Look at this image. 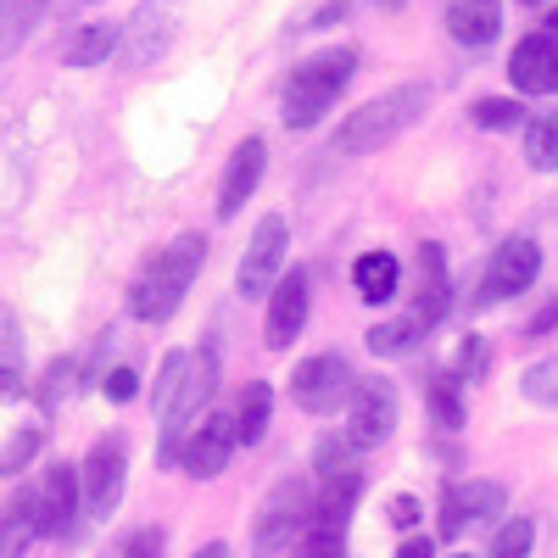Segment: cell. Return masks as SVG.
I'll return each instance as SVG.
<instances>
[{
    "label": "cell",
    "instance_id": "obj_1",
    "mask_svg": "<svg viewBox=\"0 0 558 558\" xmlns=\"http://www.w3.org/2000/svg\"><path fill=\"white\" fill-rule=\"evenodd\" d=\"M425 107H430L425 84H397V89H386V96L363 101L357 112L341 118V129L330 140V157H368V151L391 146L397 134H408L418 118H425Z\"/></svg>",
    "mask_w": 558,
    "mask_h": 558
},
{
    "label": "cell",
    "instance_id": "obj_2",
    "mask_svg": "<svg viewBox=\"0 0 558 558\" xmlns=\"http://www.w3.org/2000/svg\"><path fill=\"white\" fill-rule=\"evenodd\" d=\"M202 257H207V241H202V235H179L173 246H162V252L146 263V274L134 279V296H129L134 318H140V324H168V318L179 313L184 291L196 286Z\"/></svg>",
    "mask_w": 558,
    "mask_h": 558
},
{
    "label": "cell",
    "instance_id": "obj_3",
    "mask_svg": "<svg viewBox=\"0 0 558 558\" xmlns=\"http://www.w3.org/2000/svg\"><path fill=\"white\" fill-rule=\"evenodd\" d=\"M352 73H357V51L352 45H336V51H318V57H307L302 68H291V84H286V118L291 129H313L324 112L336 107V96L352 84Z\"/></svg>",
    "mask_w": 558,
    "mask_h": 558
},
{
    "label": "cell",
    "instance_id": "obj_4",
    "mask_svg": "<svg viewBox=\"0 0 558 558\" xmlns=\"http://www.w3.org/2000/svg\"><path fill=\"white\" fill-rule=\"evenodd\" d=\"M313 525V486L302 475H286L274 481L257 520H252V553L257 558H274V553H291V542H302Z\"/></svg>",
    "mask_w": 558,
    "mask_h": 558
},
{
    "label": "cell",
    "instance_id": "obj_5",
    "mask_svg": "<svg viewBox=\"0 0 558 558\" xmlns=\"http://www.w3.org/2000/svg\"><path fill=\"white\" fill-rule=\"evenodd\" d=\"M218 391V352L202 347L191 352V368H184V380H179V397L173 408L162 413V447H157V463H173L184 452V436L196 430V418H207V402Z\"/></svg>",
    "mask_w": 558,
    "mask_h": 558
},
{
    "label": "cell",
    "instance_id": "obj_6",
    "mask_svg": "<svg viewBox=\"0 0 558 558\" xmlns=\"http://www.w3.org/2000/svg\"><path fill=\"white\" fill-rule=\"evenodd\" d=\"M123 481H129V441L123 436H101L89 447V458L78 463V492H84V514L107 520L123 502Z\"/></svg>",
    "mask_w": 558,
    "mask_h": 558
},
{
    "label": "cell",
    "instance_id": "obj_7",
    "mask_svg": "<svg viewBox=\"0 0 558 558\" xmlns=\"http://www.w3.org/2000/svg\"><path fill=\"white\" fill-rule=\"evenodd\" d=\"M291 397L302 413H336L357 397V375L341 352H318L291 375Z\"/></svg>",
    "mask_w": 558,
    "mask_h": 558
},
{
    "label": "cell",
    "instance_id": "obj_8",
    "mask_svg": "<svg viewBox=\"0 0 558 558\" xmlns=\"http://www.w3.org/2000/svg\"><path fill=\"white\" fill-rule=\"evenodd\" d=\"M286 252H291V223L279 218V213L257 218L252 246H246L241 274H235V291H241L246 302H252V296H268V291L279 286V274H286Z\"/></svg>",
    "mask_w": 558,
    "mask_h": 558
},
{
    "label": "cell",
    "instance_id": "obj_9",
    "mask_svg": "<svg viewBox=\"0 0 558 558\" xmlns=\"http://www.w3.org/2000/svg\"><path fill=\"white\" fill-rule=\"evenodd\" d=\"M536 274H542V246L531 235H514V241H502L486 263V279H481V307H497L508 296H520L536 286Z\"/></svg>",
    "mask_w": 558,
    "mask_h": 558
},
{
    "label": "cell",
    "instance_id": "obj_10",
    "mask_svg": "<svg viewBox=\"0 0 558 558\" xmlns=\"http://www.w3.org/2000/svg\"><path fill=\"white\" fill-rule=\"evenodd\" d=\"M391 430H397V386L391 380H357V397L347 408L352 452H368V447L391 441Z\"/></svg>",
    "mask_w": 558,
    "mask_h": 558
},
{
    "label": "cell",
    "instance_id": "obj_11",
    "mask_svg": "<svg viewBox=\"0 0 558 558\" xmlns=\"http://www.w3.org/2000/svg\"><path fill=\"white\" fill-rule=\"evenodd\" d=\"M307 307H313V279H307V268L279 274V286L268 291V318H263V341H268V352H286V347L302 336Z\"/></svg>",
    "mask_w": 558,
    "mask_h": 558
},
{
    "label": "cell",
    "instance_id": "obj_12",
    "mask_svg": "<svg viewBox=\"0 0 558 558\" xmlns=\"http://www.w3.org/2000/svg\"><path fill=\"white\" fill-rule=\"evenodd\" d=\"M235 447H241L235 413H207L202 425L191 430V441H184L179 463H184V475H191V481H213V475H223V463H229Z\"/></svg>",
    "mask_w": 558,
    "mask_h": 558
},
{
    "label": "cell",
    "instance_id": "obj_13",
    "mask_svg": "<svg viewBox=\"0 0 558 558\" xmlns=\"http://www.w3.org/2000/svg\"><path fill=\"white\" fill-rule=\"evenodd\" d=\"M78 470L73 463H51L34 481V514H39V536H68L73 514H78Z\"/></svg>",
    "mask_w": 558,
    "mask_h": 558
},
{
    "label": "cell",
    "instance_id": "obj_14",
    "mask_svg": "<svg viewBox=\"0 0 558 558\" xmlns=\"http://www.w3.org/2000/svg\"><path fill=\"white\" fill-rule=\"evenodd\" d=\"M263 168H268V146L257 134H246L241 146L229 151V168H223V184H218V218H241V207L263 184Z\"/></svg>",
    "mask_w": 558,
    "mask_h": 558
},
{
    "label": "cell",
    "instance_id": "obj_15",
    "mask_svg": "<svg viewBox=\"0 0 558 558\" xmlns=\"http://www.w3.org/2000/svg\"><path fill=\"white\" fill-rule=\"evenodd\" d=\"M508 78H514L520 96H553L558 89V39L542 28V34H525L508 57Z\"/></svg>",
    "mask_w": 558,
    "mask_h": 558
},
{
    "label": "cell",
    "instance_id": "obj_16",
    "mask_svg": "<svg viewBox=\"0 0 558 558\" xmlns=\"http://www.w3.org/2000/svg\"><path fill=\"white\" fill-rule=\"evenodd\" d=\"M502 486L497 481H470V486H447L441 492V536H458L463 525H486V520H497L502 514Z\"/></svg>",
    "mask_w": 558,
    "mask_h": 558
},
{
    "label": "cell",
    "instance_id": "obj_17",
    "mask_svg": "<svg viewBox=\"0 0 558 558\" xmlns=\"http://www.w3.org/2000/svg\"><path fill=\"white\" fill-rule=\"evenodd\" d=\"M168 39H173V7H157V0H151V7H140L123 23V45H118V51H123L129 68H151L168 51Z\"/></svg>",
    "mask_w": 558,
    "mask_h": 558
},
{
    "label": "cell",
    "instance_id": "obj_18",
    "mask_svg": "<svg viewBox=\"0 0 558 558\" xmlns=\"http://www.w3.org/2000/svg\"><path fill=\"white\" fill-rule=\"evenodd\" d=\"M447 302H452V286H447V257H441V246L436 241H425L418 246V302H413V324L418 330H430V324H441V313H447Z\"/></svg>",
    "mask_w": 558,
    "mask_h": 558
},
{
    "label": "cell",
    "instance_id": "obj_19",
    "mask_svg": "<svg viewBox=\"0 0 558 558\" xmlns=\"http://www.w3.org/2000/svg\"><path fill=\"white\" fill-rule=\"evenodd\" d=\"M363 497V475H336V481H324V492L313 497V525L307 536H347V520H352V508Z\"/></svg>",
    "mask_w": 558,
    "mask_h": 558
},
{
    "label": "cell",
    "instance_id": "obj_20",
    "mask_svg": "<svg viewBox=\"0 0 558 558\" xmlns=\"http://www.w3.org/2000/svg\"><path fill=\"white\" fill-rule=\"evenodd\" d=\"M447 34L458 45H492L502 34V0H452L447 7Z\"/></svg>",
    "mask_w": 558,
    "mask_h": 558
},
{
    "label": "cell",
    "instance_id": "obj_21",
    "mask_svg": "<svg viewBox=\"0 0 558 558\" xmlns=\"http://www.w3.org/2000/svg\"><path fill=\"white\" fill-rule=\"evenodd\" d=\"M118 45H123V23H78L62 39V62L68 68H101Z\"/></svg>",
    "mask_w": 558,
    "mask_h": 558
},
{
    "label": "cell",
    "instance_id": "obj_22",
    "mask_svg": "<svg viewBox=\"0 0 558 558\" xmlns=\"http://www.w3.org/2000/svg\"><path fill=\"white\" fill-rule=\"evenodd\" d=\"M352 286H357V296H363L368 307H380V302H391V296L402 291V263H397L391 252H363V257L352 263Z\"/></svg>",
    "mask_w": 558,
    "mask_h": 558
},
{
    "label": "cell",
    "instance_id": "obj_23",
    "mask_svg": "<svg viewBox=\"0 0 558 558\" xmlns=\"http://www.w3.org/2000/svg\"><path fill=\"white\" fill-rule=\"evenodd\" d=\"M51 0H0V57H17Z\"/></svg>",
    "mask_w": 558,
    "mask_h": 558
},
{
    "label": "cell",
    "instance_id": "obj_24",
    "mask_svg": "<svg viewBox=\"0 0 558 558\" xmlns=\"http://www.w3.org/2000/svg\"><path fill=\"white\" fill-rule=\"evenodd\" d=\"M39 536V514H34V486L0 514V558H23Z\"/></svg>",
    "mask_w": 558,
    "mask_h": 558
},
{
    "label": "cell",
    "instance_id": "obj_25",
    "mask_svg": "<svg viewBox=\"0 0 558 558\" xmlns=\"http://www.w3.org/2000/svg\"><path fill=\"white\" fill-rule=\"evenodd\" d=\"M268 408H274V391H268L263 380H252L246 397H241V408H235V436H241L246 447L263 441V430H268Z\"/></svg>",
    "mask_w": 558,
    "mask_h": 558
},
{
    "label": "cell",
    "instance_id": "obj_26",
    "mask_svg": "<svg viewBox=\"0 0 558 558\" xmlns=\"http://www.w3.org/2000/svg\"><path fill=\"white\" fill-rule=\"evenodd\" d=\"M525 162L536 173H558V112L531 118V129H525Z\"/></svg>",
    "mask_w": 558,
    "mask_h": 558
},
{
    "label": "cell",
    "instance_id": "obj_27",
    "mask_svg": "<svg viewBox=\"0 0 558 558\" xmlns=\"http://www.w3.org/2000/svg\"><path fill=\"white\" fill-rule=\"evenodd\" d=\"M39 447H45V425H23V430H12V441L0 447V481L23 475L28 463L39 458Z\"/></svg>",
    "mask_w": 558,
    "mask_h": 558
},
{
    "label": "cell",
    "instance_id": "obj_28",
    "mask_svg": "<svg viewBox=\"0 0 558 558\" xmlns=\"http://www.w3.org/2000/svg\"><path fill=\"white\" fill-rule=\"evenodd\" d=\"M520 391H525L536 408H558V357L531 363V368H525V380H520Z\"/></svg>",
    "mask_w": 558,
    "mask_h": 558
},
{
    "label": "cell",
    "instance_id": "obj_29",
    "mask_svg": "<svg viewBox=\"0 0 558 558\" xmlns=\"http://www.w3.org/2000/svg\"><path fill=\"white\" fill-rule=\"evenodd\" d=\"M430 418L441 430H458L463 425V402H458V380L452 375H436L430 380Z\"/></svg>",
    "mask_w": 558,
    "mask_h": 558
},
{
    "label": "cell",
    "instance_id": "obj_30",
    "mask_svg": "<svg viewBox=\"0 0 558 558\" xmlns=\"http://www.w3.org/2000/svg\"><path fill=\"white\" fill-rule=\"evenodd\" d=\"M184 368H191V352H168V357H162V368H157V386H151V408H157V413H168V408H173Z\"/></svg>",
    "mask_w": 558,
    "mask_h": 558
},
{
    "label": "cell",
    "instance_id": "obj_31",
    "mask_svg": "<svg viewBox=\"0 0 558 558\" xmlns=\"http://www.w3.org/2000/svg\"><path fill=\"white\" fill-rule=\"evenodd\" d=\"M413 341H418V324L413 318H391V324H375V330H368V347H375L380 357H397Z\"/></svg>",
    "mask_w": 558,
    "mask_h": 558
},
{
    "label": "cell",
    "instance_id": "obj_32",
    "mask_svg": "<svg viewBox=\"0 0 558 558\" xmlns=\"http://www.w3.org/2000/svg\"><path fill=\"white\" fill-rule=\"evenodd\" d=\"M470 118H475V129H514V123H525V107L508 96H486L470 107Z\"/></svg>",
    "mask_w": 558,
    "mask_h": 558
},
{
    "label": "cell",
    "instance_id": "obj_33",
    "mask_svg": "<svg viewBox=\"0 0 558 558\" xmlns=\"http://www.w3.org/2000/svg\"><path fill=\"white\" fill-rule=\"evenodd\" d=\"M531 542H536V525L531 520H508L492 536V558H531Z\"/></svg>",
    "mask_w": 558,
    "mask_h": 558
},
{
    "label": "cell",
    "instance_id": "obj_34",
    "mask_svg": "<svg viewBox=\"0 0 558 558\" xmlns=\"http://www.w3.org/2000/svg\"><path fill=\"white\" fill-rule=\"evenodd\" d=\"M336 475H352V441L341 436H324L318 441V481H336Z\"/></svg>",
    "mask_w": 558,
    "mask_h": 558
},
{
    "label": "cell",
    "instance_id": "obj_35",
    "mask_svg": "<svg viewBox=\"0 0 558 558\" xmlns=\"http://www.w3.org/2000/svg\"><path fill=\"white\" fill-rule=\"evenodd\" d=\"M0 368H23V324L12 307H0Z\"/></svg>",
    "mask_w": 558,
    "mask_h": 558
},
{
    "label": "cell",
    "instance_id": "obj_36",
    "mask_svg": "<svg viewBox=\"0 0 558 558\" xmlns=\"http://www.w3.org/2000/svg\"><path fill=\"white\" fill-rule=\"evenodd\" d=\"M486 363H492V357H486V341L470 336V341H463V352H458V375H463V380H486Z\"/></svg>",
    "mask_w": 558,
    "mask_h": 558
},
{
    "label": "cell",
    "instance_id": "obj_37",
    "mask_svg": "<svg viewBox=\"0 0 558 558\" xmlns=\"http://www.w3.org/2000/svg\"><path fill=\"white\" fill-rule=\"evenodd\" d=\"M296 558H347V536H302Z\"/></svg>",
    "mask_w": 558,
    "mask_h": 558
},
{
    "label": "cell",
    "instance_id": "obj_38",
    "mask_svg": "<svg viewBox=\"0 0 558 558\" xmlns=\"http://www.w3.org/2000/svg\"><path fill=\"white\" fill-rule=\"evenodd\" d=\"M45 380H51V386H45V408H57V402H62V391H73V363H68V357H57Z\"/></svg>",
    "mask_w": 558,
    "mask_h": 558
},
{
    "label": "cell",
    "instance_id": "obj_39",
    "mask_svg": "<svg viewBox=\"0 0 558 558\" xmlns=\"http://www.w3.org/2000/svg\"><path fill=\"white\" fill-rule=\"evenodd\" d=\"M101 391H107L112 402H129V397L140 391V375H134V368H112V375H101Z\"/></svg>",
    "mask_w": 558,
    "mask_h": 558
},
{
    "label": "cell",
    "instance_id": "obj_40",
    "mask_svg": "<svg viewBox=\"0 0 558 558\" xmlns=\"http://www.w3.org/2000/svg\"><path fill=\"white\" fill-rule=\"evenodd\" d=\"M162 542H168L162 531H140V536L123 547V558H162Z\"/></svg>",
    "mask_w": 558,
    "mask_h": 558
},
{
    "label": "cell",
    "instance_id": "obj_41",
    "mask_svg": "<svg viewBox=\"0 0 558 558\" xmlns=\"http://www.w3.org/2000/svg\"><path fill=\"white\" fill-rule=\"evenodd\" d=\"M391 525H402V531L418 525V497H391Z\"/></svg>",
    "mask_w": 558,
    "mask_h": 558
},
{
    "label": "cell",
    "instance_id": "obj_42",
    "mask_svg": "<svg viewBox=\"0 0 558 558\" xmlns=\"http://www.w3.org/2000/svg\"><path fill=\"white\" fill-rule=\"evenodd\" d=\"M28 386H23V368H0V402H17Z\"/></svg>",
    "mask_w": 558,
    "mask_h": 558
},
{
    "label": "cell",
    "instance_id": "obj_43",
    "mask_svg": "<svg viewBox=\"0 0 558 558\" xmlns=\"http://www.w3.org/2000/svg\"><path fill=\"white\" fill-rule=\"evenodd\" d=\"M397 558H436V542H430V536H408V542L397 547Z\"/></svg>",
    "mask_w": 558,
    "mask_h": 558
},
{
    "label": "cell",
    "instance_id": "obj_44",
    "mask_svg": "<svg viewBox=\"0 0 558 558\" xmlns=\"http://www.w3.org/2000/svg\"><path fill=\"white\" fill-rule=\"evenodd\" d=\"M196 558H229V547H223V542H207V547H202Z\"/></svg>",
    "mask_w": 558,
    "mask_h": 558
},
{
    "label": "cell",
    "instance_id": "obj_45",
    "mask_svg": "<svg viewBox=\"0 0 558 558\" xmlns=\"http://www.w3.org/2000/svg\"><path fill=\"white\" fill-rule=\"evenodd\" d=\"M547 34H553V39H558V12H553V17H547Z\"/></svg>",
    "mask_w": 558,
    "mask_h": 558
},
{
    "label": "cell",
    "instance_id": "obj_46",
    "mask_svg": "<svg viewBox=\"0 0 558 558\" xmlns=\"http://www.w3.org/2000/svg\"><path fill=\"white\" fill-rule=\"evenodd\" d=\"M380 7H402V0H380Z\"/></svg>",
    "mask_w": 558,
    "mask_h": 558
},
{
    "label": "cell",
    "instance_id": "obj_47",
    "mask_svg": "<svg viewBox=\"0 0 558 558\" xmlns=\"http://www.w3.org/2000/svg\"><path fill=\"white\" fill-rule=\"evenodd\" d=\"M452 558H475V553H452Z\"/></svg>",
    "mask_w": 558,
    "mask_h": 558
},
{
    "label": "cell",
    "instance_id": "obj_48",
    "mask_svg": "<svg viewBox=\"0 0 558 558\" xmlns=\"http://www.w3.org/2000/svg\"><path fill=\"white\" fill-rule=\"evenodd\" d=\"M525 7H536V0H525Z\"/></svg>",
    "mask_w": 558,
    "mask_h": 558
}]
</instances>
